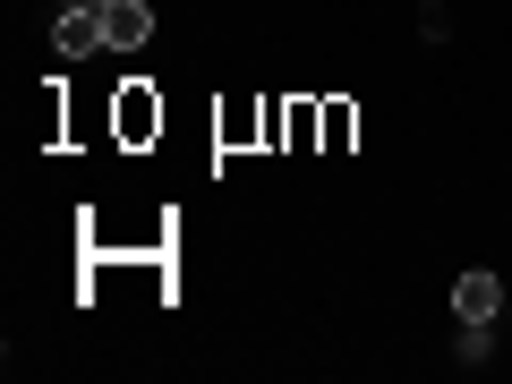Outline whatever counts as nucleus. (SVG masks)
<instances>
[{
  "label": "nucleus",
  "instance_id": "f257e3e1",
  "mask_svg": "<svg viewBox=\"0 0 512 384\" xmlns=\"http://www.w3.org/2000/svg\"><path fill=\"white\" fill-rule=\"evenodd\" d=\"M146 35H154V9H146V0H103V43H111V52H137Z\"/></svg>",
  "mask_w": 512,
  "mask_h": 384
},
{
  "label": "nucleus",
  "instance_id": "f03ea898",
  "mask_svg": "<svg viewBox=\"0 0 512 384\" xmlns=\"http://www.w3.org/2000/svg\"><path fill=\"white\" fill-rule=\"evenodd\" d=\"M453 308L470 316V325H495V308H504V282H495V274H461V282H453Z\"/></svg>",
  "mask_w": 512,
  "mask_h": 384
},
{
  "label": "nucleus",
  "instance_id": "7ed1b4c3",
  "mask_svg": "<svg viewBox=\"0 0 512 384\" xmlns=\"http://www.w3.org/2000/svg\"><path fill=\"white\" fill-rule=\"evenodd\" d=\"M103 43V9H69L60 18V52H94Z\"/></svg>",
  "mask_w": 512,
  "mask_h": 384
},
{
  "label": "nucleus",
  "instance_id": "20e7f679",
  "mask_svg": "<svg viewBox=\"0 0 512 384\" xmlns=\"http://www.w3.org/2000/svg\"><path fill=\"white\" fill-rule=\"evenodd\" d=\"M120 128H128V137H146V128H154V103L137 86H128V103H120Z\"/></svg>",
  "mask_w": 512,
  "mask_h": 384
}]
</instances>
